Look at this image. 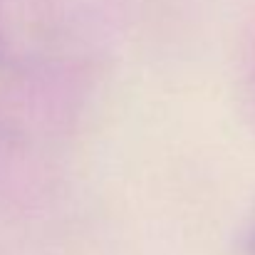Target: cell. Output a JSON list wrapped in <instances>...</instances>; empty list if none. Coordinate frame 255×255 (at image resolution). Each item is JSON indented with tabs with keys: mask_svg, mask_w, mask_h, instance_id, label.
<instances>
[{
	"mask_svg": "<svg viewBox=\"0 0 255 255\" xmlns=\"http://www.w3.org/2000/svg\"><path fill=\"white\" fill-rule=\"evenodd\" d=\"M251 246H253V251H255V231H253V241H251Z\"/></svg>",
	"mask_w": 255,
	"mask_h": 255,
	"instance_id": "obj_1",
	"label": "cell"
}]
</instances>
